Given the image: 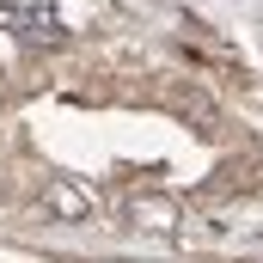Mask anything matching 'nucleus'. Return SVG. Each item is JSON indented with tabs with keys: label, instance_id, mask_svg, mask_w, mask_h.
Instances as JSON below:
<instances>
[{
	"label": "nucleus",
	"instance_id": "obj_2",
	"mask_svg": "<svg viewBox=\"0 0 263 263\" xmlns=\"http://www.w3.org/2000/svg\"><path fill=\"white\" fill-rule=\"evenodd\" d=\"M43 214H55V220H86V214H92V196H86L73 178H49V184H43Z\"/></svg>",
	"mask_w": 263,
	"mask_h": 263
},
{
	"label": "nucleus",
	"instance_id": "obj_3",
	"mask_svg": "<svg viewBox=\"0 0 263 263\" xmlns=\"http://www.w3.org/2000/svg\"><path fill=\"white\" fill-rule=\"evenodd\" d=\"M18 25H25V37H37V43H62V18H55L49 6H31V12H18Z\"/></svg>",
	"mask_w": 263,
	"mask_h": 263
},
{
	"label": "nucleus",
	"instance_id": "obj_4",
	"mask_svg": "<svg viewBox=\"0 0 263 263\" xmlns=\"http://www.w3.org/2000/svg\"><path fill=\"white\" fill-rule=\"evenodd\" d=\"M184 117H190V123H196L202 135H214V123H220V117H214V104H208V98H184Z\"/></svg>",
	"mask_w": 263,
	"mask_h": 263
},
{
	"label": "nucleus",
	"instance_id": "obj_1",
	"mask_svg": "<svg viewBox=\"0 0 263 263\" xmlns=\"http://www.w3.org/2000/svg\"><path fill=\"white\" fill-rule=\"evenodd\" d=\"M129 220L141 227V233H178V220H184V208H178V196H135L129 202Z\"/></svg>",
	"mask_w": 263,
	"mask_h": 263
}]
</instances>
